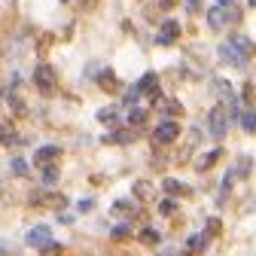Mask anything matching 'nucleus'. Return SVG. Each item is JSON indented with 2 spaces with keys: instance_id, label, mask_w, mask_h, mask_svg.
Masks as SVG:
<instances>
[{
  "instance_id": "obj_1",
  "label": "nucleus",
  "mask_w": 256,
  "mask_h": 256,
  "mask_svg": "<svg viewBox=\"0 0 256 256\" xmlns=\"http://www.w3.org/2000/svg\"><path fill=\"white\" fill-rule=\"evenodd\" d=\"M208 132H210L214 140H222V138H226V132H229V116H226V107H222V104H216V107L208 113Z\"/></svg>"
},
{
  "instance_id": "obj_2",
  "label": "nucleus",
  "mask_w": 256,
  "mask_h": 256,
  "mask_svg": "<svg viewBox=\"0 0 256 256\" xmlns=\"http://www.w3.org/2000/svg\"><path fill=\"white\" fill-rule=\"evenodd\" d=\"M34 82H37V88L43 94H49L58 86V76H55V70L49 68V64H37V68H34Z\"/></svg>"
},
{
  "instance_id": "obj_3",
  "label": "nucleus",
  "mask_w": 256,
  "mask_h": 256,
  "mask_svg": "<svg viewBox=\"0 0 256 256\" xmlns=\"http://www.w3.org/2000/svg\"><path fill=\"white\" fill-rule=\"evenodd\" d=\"M229 22H238V12H235V10H226V6H214V10H208V24H210L214 30L226 28Z\"/></svg>"
},
{
  "instance_id": "obj_4",
  "label": "nucleus",
  "mask_w": 256,
  "mask_h": 256,
  "mask_svg": "<svg viewBox=\"0 0 256 256\" xmlns=\"http://www.w3.org/2000/svg\"><path fill=\"white\" fill-rule=\"evenodd\" d=\"M216 55H220V61L222 64H232V68H244V64H247V58L226 40V43H220V49H216Z\"/></svg>"
},
{
  "instance_id": "obj_5",
  "label": "nucleus",
  "mask_w": 256,
  "mask_h": 256,
  "mask_svg": "<svg viewBox=\"0 0 256 256\" xmlns=\"http://www.w3.org/2000/svg\"><path fill=\"white\" fill-rule=\"evenodd\" d=\"M177 37H180V22L168 18V22H162V28H158V34H156V43H162V46H171Z\"/></svg>"
},
{
  "instance_id": "obj_6",
  "label": "nucleus",
  "mask_w": 256,
  "mask_h": 256,
  "mask_svg": "<svg viewBox=\"0 0 256 256\" xmlns=\"http://www.w3.org/2000/svg\"><path fill=\"white\" fill-rule=\"evenodd\" d=\"M24 241H28L30 247H40V250H43V247L52 241V232H49V226H34V229L24 235Z\"/></svg>"
},
{
  "instance_id": "obj_7",
  "label": "nucleus",
  "mask_w": 256,
  "mask_h": 256,
  "mask_svg": "<svg viewBox=\"0 0 256 256\" xmlns=\"http://www.w3.org/2000/svg\"><path fill=\"white\" fill-rule=\"evenodd\" d=\"M30 204H49V208H64L68 204V198L64 196H55V192H37V196H30Z\"/></svg>"
},
{
  "instance_id": "obj_8",
  "label": "nucleus",
  "mask_w": 256,
  "mask_h": 256,
  "mask_svg": "<svg viewBox=\"0 0 256 256\" xmlns=\"http://www.w3.org/2000/svg\"><path fill=\"white\" fill-rule=\"evenodd\" d=\"M177 134H180V125H177V122H171V119H168V122H162V125L156 128V140H162V144H171Z\"/></svg>"
},
{
  "instance_id": "obj_9",
  "label": "nucleus",
  "mask_w": 256,
  "mask_h": 256,
  "mask_svg": "<svg viewBox=\"0 0 256 256\" xmlns=\"http://www.w3.org/2000/svg\"><path fill=\"white\" fill-rule=\"evenodd\" d=\"M58 156H61V146H58V144H49V146H40V150L34 152V162H37V165H49L52 158H58Z\"/></svg>"
},
{
  "instance_id": "obj_10",
  "label": "nucleus",
  "mask_w": 256,
  "mask_h": 256,
  "mask_svg": "<svg viewBox=\"0 0 256 256\" xmlns=\"http://www.w3.org/2000/svg\"><path fill=\"white\" fill-rule=\"evenodd\" d=\"M229 43H232V46H235V49H238V52H241V55H244L247 61H250V58L256 55V43H250V40H247V37H241V34L229 37Z\"/></svg>"
},
{
  "instance_id": "obj_11",
  "label": "nucleus",
  "mask_w": 256,
  "mask_h": 256,
  "mask_svg": "<svg viewBox=\"0 0 256 256\" xmlns=\"http://www.w3.org/2000/svg\"><path fill=\"white\" fill-rule=\"evenodd\" d=\"M134 86L140 88V94H158V76H156V74H146V76H140Z\"/></svg>"
},
{
  "instance_id": "obj_12",
  "label": "nucleus",
  "mask_w": 256,
  "mask_h": 256,
  "mask_svg": "<svg viewBox=\"0 0 256 256\" xmlns=\"http://www.w3.org/2000/svg\"><path fill=\"white\" fill-rule=\"evenodd\" d=\"M138 134L132 132V128H125V132H113V134H104L107 144H128V140H134Z\"/></svg>"
},
{
  "instance_id": "obj_13",
  "label": "nucleus",
  "mask_w": 256,
  "mask_h": 256,
  "mask_svg": "<svg viewBox=\"0 0 256 256\" xmlns=\"http://www.w3.org/2000/svg\"><path fill=\"white\" fill-rule=\"evenodd\" d=\"M241 125H244V132H247V134L256 132V110H253V107L241 110Z\"/></svg>"
},
{
  "instance_id": "obj_14",
  "label": "nucleus",
  "mask_w": 256,
  "mask_h": 256,
  "mask_svg": "<svg viewBox=\"0 0 256 256\" xmlns=\"http://www.w3.org/2000/svg\"><path fill=\"white\" fill-rule=\"evenodd\" d=\"M216 158H220V150H210V152H204L198 162H196V168H198V171H204V168H210V165L216 162Z\"/></svg>"
},
{
  "instance_id": "obj_15",
  "label": "nucleus",
  "mask_w": 256,
  "mask_h": 256,
  "mask_svg": "<svg viewBox=\"0 0 256 256\" xmlns=\"http://www.w3.org/2000/svg\"><path fill=\"white\" fill-rule=\"evenodd\" d=\"M144 122H146V110H140V107L128 110V125H144Z\"/></svg>"
},
{
  "instance_id": "obj_16",
  "label": "nucleus",
  "mask_w": 256,
  "mask_h": 256,
  "mask_svg": "<svg viewBox=\"0 0 256 256\" xmlns=\"http://www.w3.org/2000/svg\"><path fill=\"white\" fill-rule=\"evenodd\" d=\"M113 214L128 216V214H134V204H132V202H116V204H113Z\"/></svg>"
},
{
  "instance_id": "obj_17",
  "label": "nucleus",
  "mask_w": 256,
  "mask_h": 256,
  "mask_svg": "<svg viewBox=\"0 0 256 256\" xmlns=\"http://www.w3.org/2000/svg\"><path fill=\"white\" fill-rule=\"evenodd\" d=\"M162 186H165V192H168V196H177V192H186V186H183L180 180H165Z\"/></svg>"
},
{
  "instance_id": "obj_18",
  "label": "nucleus",
  "mask_w": 256,
  "mask_h": 256,
  "mask_svg": "<svg viewBox=\"0 0 256 256\" xmlns=\"http://www.w3.org/2000/svg\"><path fill=\"white\" fill-rule=\"evenodd\" d=\"M186 247H189V250H204V247H208V238H204V235H192Z\"/></svg>"
},
{
  "instance_id": "obj_19",
  "label": "nucleus",
  "mask_w": 256,
  "mask_h": 256,
  "mask_svg": "<svg viewBox=\"0 0 256 256\" xmlns=\"http://www.w3.org/2000/svg\"><path fill=\"white\" fill-rule=\"evenodd\" d=\"M134 196H138V198H150V196H152V189L146 186V180H140V183H134Z\"/></svg>"
},
{
  "instance_id": "obj_20",
  "label": "nucleus",
  "mask_w": 256,
  "mask_h": 256,
  "mask_svg": "<svg viewBox=\"0 0 256 256\" xmlns=\"http://www.w3.org/2000/svg\"><path fill=\"white\" fill-rule=\"evenodd\" d=\"M250 162H253V158H247V156H241V158H238V168H235V174H241V177H247V174H250Z\"/></svg>"
},
{
  "instance_id": "obj_21",
  "label": "nucleus",
  "mask_w": 256,
  "mask_h": 256,
  "mask_svg": "<svg viewBox=\"0 0 256 256\" xmlns=\"http://www.w3.org/2000/svg\"><path fill=\"white\" fill-rule=\"evenodd\" d=\"M6 101H10V107H12V110H16L18 116H24V101L18 98V94H10V98H6Z\"/></svg>"
},
{
  "instance_id": "obj_22",
  "label": "nucleus",
  "mask_w": 256,
  "mask_h": 256,
  "mask_svg": "<svg viewBox=\"0 0 256 256\" xmlns=\"http://www.w3.org/2000/svg\"><path fill=\"white\" fill-rule=\"evenodd\" d=\"M101 88H116V76H113V70H104V76H101Z\"/></svg>"
},
{
  "instance_id": "obj_23",
  "label": "nucleus",
  "mask_w": 256,
  "mask_h": 256,
  "mask_svg": "<svg viewBox=\"0 0 256 256\" xmlns=\"http://www.w3.org/2000/svg\"><path fill=\"white\" fill-rule=\"evenodd\" d=\"M55 180H58V168H55V165H49V168L43 171V183H46V186H52Z\"/></svg>"
},
{
  "instance_id": "obj_24",
  "label": "nucleus",
  "mask_w": 256,
  "mask_h": 256,
  "mask_svg": "<svg viewBox=\"0 0 256 256\" xmlns=\"http://www.w3.org/2000/svg\"><path fill=\"white\" fill-rule=\"evenodd\" d=\"M128 235H132V226H128V222H122V226L113 229V238H116V241H122V238H128Z\"/></svg>"
},
{
  "instance_id": "obj_25",
  "label": "nucleus",
  "mask_w": 256,
  "mask_h": 256,
  "mask_svg": "<svg viewBox=\"0 0 256 256\" xmlns=\"http://www.w3.org/2000/svg\"><path fill=\"white\" fill-rule=\"evenodd\" d=\"M140 241H144V244H158V232H156V229H144Z\"/></svg>"
},
{
  "instance_id": "obj_26",
  "label": "nucleus",
  "mask_w": 256,
  "mask_h": 256,
  "mask_svg": "<svg viewBox=\"0 0 256 256\" xmlns=\"http://www.w3.org/2000/svg\"><path fill=\"white\" fill-rule=\"evenodd\" d=\"M10 140H16V132L10 125H4V128H0V144H10Z\"/></svg>"
},
{
  "instance_id": "obj_27",
  "label": "nucleus",
  "mask_w": 256,
  "mask_h": 256,
  "mask_svg": "<svg viewBox=\"0 0 256 256\" xmlns=\"http://www.w3.org/2000/svg\"><path fill=\"white\" fill-rule=\"evenodd\" d=\"M174 208H177V204H174V198H165L162 204H158V214H165V216H171V214H174Z\"/></svg>"
},
{
  "instance_id": "obj_28",
  "label": "nucleus",
  "mask_w": 256,
  "mask_h": 256,
  "mask_svg": "<svg viewBox=\"0 0 256 256\" xmlns=\"http://www.w3.org/2000/svg\"><path fill=\"white\" fill-rule=\"evenodd\" d=\"M138 98H140V88H138V86H134V88H128V92H125V104H134Z\"/></svg>"
},
{
  "instance_id": "obj_29",
  "label": "nucleus",
  "mask_w": 256,
  "mask_h": 256,
  "mask_svg": "<svg viewBox=\"0 0 256 256\" xmlns=\"http://www.w3.org/2000/svg\"><path fill=\"white\" fill-rule=\"evenodd\" d=\"M12 171L16 174H28V165L22 162V158H12Z\"/></svg>"
},
{
  "instance_id": "obj_30",
  "label": "nucleus",
  "mask_w": 256,
  "mask_h": 256,
  "mask_svg": "<svg viewBox=\"0 0 256 256\" xmlns=\"http://www.w3.org/2000/svg\"><path fill=\"white\" fill-rule=\"evenodd\" d=\"M98 119H101V122H113L116 113H113V110H98Z\"/></svg>"
},
{
  "instance_id": "obj_31",
  "label": "nucleus",
  "mask_w": 256,
  "mask_h": 256,
  "mask_svg": "<svg viewBox=\"0 0 256 256\" xmlns=\"http://www.w3.org/2000/svg\"><path fill=\"white\" fill-rule=\"evenodd\" d=\"M92 208H94V202H92V198H86V202H80V204H76V210H80V214H88Z\"/></svg>"
},
{
  "instance_id": "obj_32",
  "label": "nucleus",
  "mask_w": 256,
  "mask_h": 256,
  "mask_svg": "<svg viewBox=\"0 0 256 256\" xmlns=\"http://www.w3.org/2000/svg\"><path fill=\"white\" fill-rule=\"evenodd\" d=\"M165 113H168V116H174V113H180V107H177V101H165Z\"/></svg>"
},
{
  "instance_id": "obj_33",
  "label": "nucleus",
  "mask_w": 256,
  "mask_h": 256,
  "mask_svg": "<svg viewBox=\"0 0 256 256\" xmlns=\"http://www.w3.org/2000/svg\"><path fill=\"white\" fill-rule=\"evenodd\" d=\"M208 229H210V235H216L220 232V220H208Z\"/></svg>"
},
{
  "instance_id": "obj_34",
  "label": "nucleus",
  "mask_w": 256,
  "mask_h": 256,
  "mask_svg": "<svg viewBox=\"0 0 256 256\" xmlns=\"http://www.w3.org/2000/svg\"><path fill=\"white\" fill-rule=\"evenodd\" d=\"M244 101H253V86H244Z\"/></svg>"
},
{
  "instance_id": "obj_35",
  "label": "nucleus",
  "mask_w": 256,
  "mask_h": 256,
  "mask_svg": "<svg viewBox=\"0 0 256 256\" xmlns=\"http://www.w3.org/2000/svg\"><path fill=\"white\" fill-rule=\"evenodd\" d=\"M98 6V0H82V10H94Z\"/></svg>"
},
{
  "instance_id": "obj_36",
  "label": "nucleus",
  "mask_w": 256,
  "mask_h": 256,
  "mask_svg": "<svg viewBox=\"0 0 256 256\" xmlns=\"http://www.w3.org/2000/svg\"><path fill=\"white\" fill-rule=\"evenodd\" d=\"M186 6L189 10H198V0H186Z\"/></svg>"
},
{
  "instance_id": "obj_37",
  "label": "nucleus",
  "mask_w": 256,
  "mask_h": 256,
  "mask_svg": "<svg viewBox=\"0 0 256 256\" xmlns=\"http://www.w3.org/2000/svg\"><path fill=\"white\" fill-rule=\"evenodd\" d=\"M177 4V0H162V6H174Z\"/></svg>"
},
{
  "instance_id": "obj_38",
  "label": "nucleus",
  "mask_w": 256,
  "mask_h": 256,
  "mask_svg": "<svg viewBox=\"0 0 256 256\" xmlns=\"http://www.w3.org/2000/svg\"><path fill=\"white\" fill-rule=\"evenodd\" d=\"M216 4H232V0H216Z\"/></svg>"
}]
</instances>
